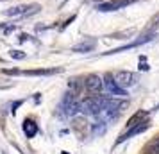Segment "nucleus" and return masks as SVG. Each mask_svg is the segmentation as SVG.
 <instances>
[{
	"mask_svg": "<svg viewBox=\"0 0 159 154\" xmlns=\"http://www.w3.org/2000/svg\"><path fill=\"white\" fill-rule=\"evenodd\" d=\"M107 102V97H102V95H93V97H88L82 100V113H86V115H98L102 110H104V106Z\"/></svg>",
	"mask_w": 159,
	"mask_h": 154,
	"instance_id": "f257e3e1",
	"label": "nucleus"
},
{
	"mask_svg": "<svg viewBox=\"0 0 159 154\" xmlns=\"http://www.w3.org/2000/svg\"><path fill=\"white\" fill-rule=\"evenodd\" d=\"M63 72V68H41V70H4L7 75H54V73Z\"/></svg>",
	"mask_w": 159,
	"mask_h": 154,
	"instance_id": "f03ea898",
	"label": "nucleus"
},
{
	"mask_svg": "<svg viewBox=\"0 0 159 154\" xmlns=\"http://www.w3.org/2000/svg\"><path fill=\"white\" fill-rule=\"evenodd\" d=\"M115 81L122 86V88H130V86H134L138 82V77L134 75L132 72H127V70H120V72L115 73Z\"/></svg>",
	"mask_w": 159,
	"mask_h": 154,
	"instance_id": "7ed1b4c3",
	"label": "nucleus"
},
{
	"mask_svg": "<svg viewBox=\"0 0 159 154\" xmlns=\"http://www.w3.org/2000/svg\"><path fill=\"white\" fill-rule=\"evenodd\" d=\"M84 86H86V90L91 91V93H100L102 90H104V81H102L100 75L89 73L86 79H84Z\"/></svg>",
	"mask_w": 159,
	"mask_h": 154,
	"instance_id": "20e7f679",
	"label": "nucleus"
},
{
	"mask_svg": "<svg viewBox=\"0 0 159 154\" xmlns=\"http://www.w3.org/2000/svg\"><path fill=\"white\" fill-rule=\"evenodd\" d=\"M150 127V122L148 120H143V122H139V124H136L134 127H130L127 133H123L122 136L118 138V142L116 143H122V142H125V140H129L130 136H136V134H141V133H145L147 129Z\"/></svg>",
	"mask_w": 159,
	"mask_h": 154,
	"instance_id": "39448f33",
	"label": "nucleus"
},
{
	"mask_svg": "<svg viewBox=\"0 0 159 154\" xmlns=\"http://www.w3.org/2000/svg\"><path fill=\"white\" fill-rule=\"evenodd\" d=\"M104 84H106L107 91H109V93H113V95H118V97H125V95H127L125 88H122V86L115 81V75H111V73H107V75H106V81H104Z\"/></svg>",
	"mask_w": 159,
	"mask_h": 154,
	"instance_id": "423d86ee",
	"label": "nucleus"
},
{
	"mask_svg": "<svg viewBox=\"0 0 159 154\" xmlns=\"http://www.w3.org/2000/svg\"><path fill=\"white\" fill-rule=\"evenodd\" d=\"M132 2H136V0H113V2H109V4H104V2H102V4L97 6V9L102 11V13H106V11H116V9L125 7V6L132 4Z\"/></svg>",
	"mask_w": 159,
	"mask_h": 154,
	"instance_id": "0eeeda50",
	"label": "nucleus"
},
{
	"mask_svg": "<svg viewBox=\"0 0 159 154\" xmlns=\"http://www.w3.org/2000/svg\"><path fill=\"white\" fill-rule=\"evenodd\" d=\"M150 40H152V34H148V36L136 40L134 43L125 45V47H120V49H113V50H107V52H104V54H106V56H111V54H118V52H123V50H129V49H134V47H138V45H143V43H147V41H150Z\"/></svg>",
	"mask_w": 159,
	"mask_h": 154,
	"instance_id": "6e6552de",
	"label": "nucleus"
},
{
	"mask_svg": "<svg viewBox=\"0 0 159 154\" xmlns=\"http://www.w3.org/2000/svg\"><path fill=\"white\" fill-rule=\"evenodd\" d=\"M38 131H39V129H38V124L32 118H25V120H23V133H25L27 138H34L38 134Z\"/></svg>",
	"mask_w": 159,
	"mask_h": 154,
	"instance_id": "1a4fd4ad",
	"label": "nucleus"
},
{
	"mask_svg": "<svg viewBox=\"0 0 159 154\" xmlns=\"http://www.w3.org/2000/svg\"><path fill=\"white\" fill-rule=\"evenodd\" d=\"M32 6H16V7H11L6 11L7 16H20V15H30L27 9H30Z\"/></svg>",
	"mask_w": 159,
	"mask_h": 154,
	"instance_id": "9d476101",
	"label": "nucleus"
},
{
	"mask_svg": "<svg viewBox=\"0 0 159 154\" xmlns=\"http://www.w3.org/2000/svg\"><path fill=\"white\" fill-rule=\"evenodd\" d=\"M145 117H147V113H145V111H138L136 115L127 122V127H129V129H130V127H134V125H136L138 122H141V118H145Z\"/></svg>",
	"mask_w": 159,
	"mask_h": 154,
	"instance_id": "9b49d317",
	"label": "nucleus"
},
{
	"mask_svg": "<svg viewBox=\"0 0 159 154\" xmlns=\"http://www.w3.org/2000/svg\"><path fill=\"white\" fill-rule=\"evenodd\" d=\"M95 49V43L91 41V43H80V45H75L72 50L73 52H89V50H93Z\"/></svg>",
	"mask_w": 159,
	"mask_h": 154,
	"instance_id": "f8f14e48",
	"label": "nucleus"
},
{
	"mask_svg": "<svg viewBox=\"0 0 159 154\" xmlns=\"http://www.w3.org/2000/svg\"><path fill=\"white\" fill-rule=\"evenodd\" d=\"M9 56H11L13 59H25V58H27V54L22 52V50H11V52H9Z\"/></svg>",
	"mask_w": 159,
	"mask_h": 154,
	"instance_id": "ddd939ff",
	"label": "nucleus"
},
{
	"mask_svg": "<svg viewBox=\"0 0 159 154\" xmlns=\"http://www.w3.org/2000/svg\"><path fill=\"white\" fill-rule=\"evenodd\" d=\"M147 154H159V147H156L154 143H150L148 149H147Z\"/></svg>",
	"mask_w": 159,
	"mask_h": 154,
	"instance_id": "4468645a",
	"label": "nucleus"
},
{
	"mask_svg": "<svg viewBox=\"0 0 159 154\" xmlns=\"http://www.w3.org/2000/svg\"><path fill=\"white\" fill-rule=\"evenodd\" d=\"M22 104H23V100H16L15 104H11V111H13V115L16 113V108H20Z\"/></svg>",
	"mask_w": 159,
	"mask_h": 154,
	"instance_id": "2eb2a0df",
	"label": "nucleus"
},
{
	"mask_svg": "<svg viewBox=\"0 0 159 154\" xmlns=\"http://www.w3.org/2000/svg\"><path fill=\"white\" fill-rule=\"evenodd\" d=\"M139 70H143V72H147V70H148V65H147V63H143V65L139 63Z\"/></svg>",
	"mask_w": 159,
	"mask_h": 154,
	"instance_id": "dca6fc26",
	"label": "nucleus"
},
{
	"mask_svg": "<svg viewBox=\"0 0 159 154\" xmlns=\"http://www.w3.org/2000/svg\"><path fill=\"white\" fill-rule=\"evenodd\" d=\"M27 38H30V36H27V34H22V36H20V41H25Z\"/></svg>",
	"mask_w": 159,
	"mask_h": 154,
	"instance_id": "f3484780",
	"label": "nucleus"
},
{
	"mask_svg": "<svg viewBox=\"0 0 159 154\" xmlns=\"http://www.w3.org/2000/svg\"><path fill=\"white\" fill-rule=\"evenodd\" d=\"M152 143H154V145H156V147H159V138L156 140V142H152Z\"/></svg>",
	"mask_w": 159,
	"mask_h": 154,
	"instance_id": "a211bd4d",
	"label": "nucleus"
},
{
	"mask_svg": "<svg viewBox=\"0 0 159 154\" xmlns=\"http://www.w3.org/2000/svg\"><path fill=\"white\" fill-rule=\"evenodd\" d=\"M97 2H98V4H102V2H104V0H97Z\"/></svg>",
	"mask_w": 159,
	"mask_h": 154,
	"instance_id": "6ab92c4d",
	"label": "nucleus"
},
{
	"mask_svg": "<svg viewBox=\"0 0 159 154\" xmlns=\"http://www.w3.org/2000/svg\"><path fill=\"white\" fill-rule=\"evenodd\" d=\"M63 154H68V152H63Z\"/></svg>",
	"mask_w": 159,
	"mask_h": 154,
	"instance_id": "aec40b11",
	"label": "nucleus"
}]
</instances>
